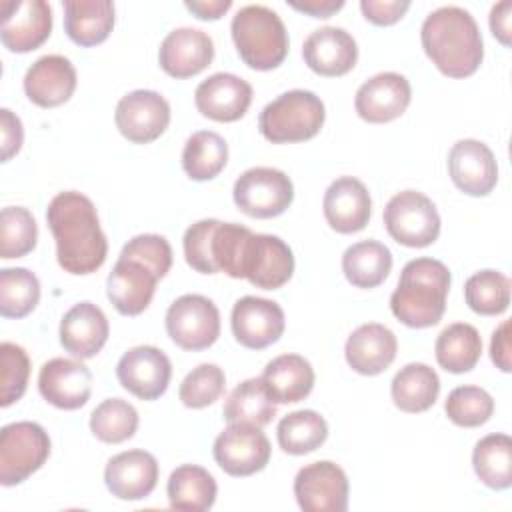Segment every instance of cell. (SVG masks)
<instances>
[{
	"label": "cell",
	"instance_id": "c3c4849f",
	"mask_svg": "<svg viewBox=\"0 0 512 512\" xmlns=\"http://www.w3.org/2000/svg\"><path fill=\"white\" fill-rule=\"evenodd\" d=\"M408 8V0H360L364 18L376 26H390L398 22Z\"/></svg>",
	"mask_w": 512,
	"mask_h": 512
},
{
	"label": "cell",
	"instance_id": "d6a6232c",
	"mask_svg": "<svg viewBox=\"0 0 512 512\" xmlns=\"http://www.w3.org/2000/svg\"><path fill=\"white\" fill-rule=\"evenodd\" d=\"M392 270V252L378 240H362L342 254V272L356 288H376Z\"/></svg>",
	"mask_w": 512,
	"mask_h": 512
},
{
	"label": "cell",
	"instance_id": "d6986e66",
	"mask_svg": "<svg viewBox=\"0 0 512 512\" xmlns=\"http://www.w3.org/2000/svg\"><path fill=\"white\" fill-rule=\"evenodd\" d=\"M158 280L148 264L118 256L106 280V294L122 316H138L150 306Z\"/></svg>",
	"mask_w": 512,
	"mask_h": 512
},
{
	"label": "cell",
	"instance_id": "52a82bcc",
	"mask_svg": "<svg viewBox=\"0 0 512 512\" xmlns=\"http://www.w3.org/2000/svg\"><path fill=\"white\" fill-rule=\"evenodd\" d=\"M384 226L398 244L424 248L440 234V214L426 194L402 190L384 206Z\"/></svg>",
	"mask_w": 512,
	"mask_h": 512
},
{
	"label": "cell",
	"instance_id": "f35d334b",
	"mask_svg": "<svg viewBox=\"0 0 512 512\" xmlns=\"http://www.w3.org/2000/svg\"><path fill=\"white\" fill-rule=\"evenodd\" d=\"M464 298L476 314H502L510 304V278L498 270H480L466 280Z\"/></svg>",
	"mask_w": 512,
	"mask_h": 512
},
{
	"label": "cell",
	"instance_id": "8fae6325",
	"mask_svg": "<svg viewBox=\"0 0 512 512\" xmlns=\"http://www.w3.org/2000/svg\"><path fill=\"white\" fill-rule=\"evenodd\" d=\"M348 490L346 472L330 460L306 464L294 478V496L304 512H346Z\"/></svg>",
	"mask_w": 512,
	"mask_h": 512
},
{
	"label": "cell",
	"instance_id": "9c48e42d",
	"mask_svg": "<svg viewBox=\"0 0 512 512\" xmlns=\"http://www.w3.org/2000/svg\"><path fill=\"white\" fill-rule=\"evenodd\" d=\"M166 332L182 350H206L220 336V312L210 298L184 294L166 310Z\"/></svg>",
	"mask_w": 512,
	"mask_h": 512
},
{
	"label": "cell",
	"instance_id": "277c9868",
	"mask_svg": "<svg viewBox=\"0 0 512 512\" xmlns=\"http://www.w3.org/2000/svg\"><path fill=\"white\" fill-rule=\"evenodd\" d=\"M242 62L254 70L278 68L288 54V32L282 18L268 6H242L230 24Z\"/></svg>",
	"mask_w": 512,
	"mask_h": 512
},
{
	"label": "cell",
	"instance_id": "1f68e13d",
	"mask_svg": "<svg viewBox=\"0 0 512 512\" xmlns=\"http://www.w3.org/2000/svg\"><path fill=\"white\" fill-rule=\"evenodd\" d=\"M390 392L396 408L402 412H426L440 394V378L428 364L410 362L396 372Z\"/></svg>",
	"mask_w": 512,
	"mask_h": 512
},
{
	"label": "cell",
	"instance_id": "7c38bea8",
	"mask_svg": "<svg viewBox=\"0 0 512 512\" xmlns=\"http://www.w3.org/2000/svg\"><path fill=\"white\" fill-rule=\"evenodd\" d=\"M0 20V40L16 54L36 50L52 32V10L44 0L0 2Z\"/></svg>",
	"mask_w": 512,
	"mask_h": 512
},
{
	"label": "cell",
	"instance_id": "5b68a950",
	"mask_svg": "<svg viewBox=\"0 0 512 512\" xmlns=\"http://www.w3.org/2000/svg\"><path fill=\"white\" fill-rule=\"evenodd\" d=\"M326 108L310 90H288L268 102L258 118L260 134L272 144L304 142L324 126Z\"/></svg>",
	"mask_w": 512,
	"mask_h": 512
},
{
	"label": "cell",
	"instance_id": "e0dca14e",
	"mask_svg": "<svg viewBox=\"0 0 512 512\" xmlns=\"http://www.w3.org/2000/svg\"><path fill=\"white\" fill-rule=\"evenodd\" d=\"M412 88L398 72H380L368 78L354 98L356 114L370 124H384L402 116L410 104Z\"/></svg>",
	"mask_w": 512,
	"mask_h": 512
},
{
	"label": "cell",
	"instance_id": "db71d44e",
	"mask_svg": "<svg viewBox=\"0 0 512 512\" xmlns=\"http://www.w3.org/2000/svg\"><path fill=\"white\" fill-rule=\"evenodd\" d=\"M184 6L200 20H218L232 8V0H186Z\"/></svg>",
	"mask_w": 512,
	"mask_h": 512
},
{
	"label": "cell",
	"instance_id": "d4e9b609",
	"mask_svg": "<svg viewBox=\"0 0 512 512\" xmlns=\"http://www.w3.org/2000/svg\"><path fill=\"white\" fill-rule=\"evenodd\" d=\"M104 482L120 500H142L158 484V462L146 450H126L112 456L104 468Z\"/></svg>",
	"mask_w": 512,
	"mask_h": 512
},
{
	"label": "cell",
	"instance_id": "cb8c5ba5",
	"mask_svg": "<svg viewBox=\"0 0 512 512\" xmlns=\"http://www.w3.org/2000/svg\"><path fill=\"white\" fill-rule=\"evenodd\" d=\"M322 210L332 230L340 234L360 232L372 216L370 192L354 176L336 178L324 192Z\"/></svg>",
	"mask_w": 512,
	"mask_h": 512
},
{
	"label": "cell",
	"instance_id": "603a6c76",
	"mask_svg": "<svg viewBox=\"0 0 512 512\" xmlns=\"http://www.w3.org/2000/svg\"><path fill=\"white\" fill-rule=\"evenodd\" d=\"M302 58L306 66L320 76H344L356 66L358 46L344 28L322 26L304 40Z\"/></svg>",
	"mask_w": 512,
	"mask_h": 512
},
{
	"label": "cell",
	"instance_id": "f546056e",
	"mask_svg": "<svg viewBox=\"0 0 512 512\" xmlns=\"http://www.w3.org/2000/svg\"><path fill=\"white\" fill-rule=\"evenodd\" d=\"M64 30L78 46L104 42L114 28V4L110 0H66Z\"/></svg>",
	"mask_w": 512,
	"mask_h": 512
},
{
	"label": "cell",
	"instance_id": "d590c367",
	"mask_svg": "<svg viewBox=\"0 0 512 512\" xmlns=\"http://www.w3.org/2000/svg\"><path fill=\"white\" fill-rule=\"evenodd\" d=\"M472 466L482 484L492 490H506L512 484V438L508 434H488L480 438L472 452Z\"/></svg>",
	"mask_w": 512,
	"mask_h": 512
},
{
	"label": "cell",
	"instance_id": "60d3db41",
	"mask_svg": "<svg viewBox=\"0 0 512 512\" xmlns=\"http://www.w3.org/2000/svg\"><path fill=\"white\" fill-rule=\"evenodd\" d=\"M40 300V282L28 268L0 270V314L4 318L28 316Z\"/></svg>",
	"mask_w": 512,
	"mask_h": 512
},
{
	"label": "cell",
	"instance_id": "816d5d0a",
	"mask_svg": "<svg viewBox=\"0 0 512 512\" xmlns=\"http://www.w3.org/2000/svg\"><path fill=\"white\" fill-rule=\"evenodd\" d=\"M510 20H512V2L510 0H502V2L492 6V10H490V30H492L494 38L504 46H510V38H512Z\"/></svg>",
	"mask_w": 512,
	"mask_h": 512
},
{
	"label": "cell",
	"instance_id": "74e56055",
	"mask_svg": "<svg viewBox=\"0 0 512 512\" xmlns=\"http://www.w3.org/2000/svg\"><path fill=\"white\" fill-rule=\"evenodd\" d=\"M276 436L284 452L302 456L314 452L326 442L328 424L316 410H296L278 422Z\"/></svg>",
	"mask_w": 512,
	"mask_h": 512
},
{
	"label": "cell",
	"instance_id": "7dc6e473",
	"mask_svg": "<svg viewBox=\"0 0 512 512\" xmlns=\"http://www.w3.org/2000/svg\"><path fill=\"white\" fill-rule=\"evenodd\" d=\"M124 258H134L148 264L158 278H164L172 266V248L160 234H138L128 240L120 252Z\"/></svg>",
	"mask_w": 512,
	"mask_h": 512
},
{
	"label": "cell",
	"instance_id": "ba28073f",
	"mask_svg": "<svg viewBox=\"0 0 512 512\" xmlns=\"http://www.w3.org/2000/svg\"><path fill=\"white\" fill-rule=\"evenodd\" d=\"M232 196L240 212L252 218H274L292 204L294 184L278 168L256 166L236 178Z\"/></svg>",
	"mask_w": 512,
	"mask_h": 512
},
{
	"label": "cell",
	"instance_id": "7a4b0ae2",
	"mask_svg": "<svg viewBox=\"0 0 512 512\" xmlns=\"http://www.w3.org/2000/svg\"><path fill=\"white\" fill-rule=\"evenodd\" d=\"M420 42L432 64L450 78L472 76L484 58V42L474 16L460 6H440L420 28Z\"/></svg>",
	"mask_w": 512,
	"mask_h": 512
},
{
	"label": "cell",
	"instance_id": "4316f807",
	"mask_svg": "<svg viewBox=\"0 0 512 512\" xmlns=\"http://www.w3.org/2000/svg\"><path fill=\"white\" fill-rule=\"evenodd\" d=\"M110 324L92 302L74 304L60 320V344L78 360L94 358L106 344Z\"/></svg>",
	"mask_w": 512,
	"mask_h": 512
},
{
	"label": "cell",
	"instance_id": "6da1fadb",
	"mask_svg": "<svg viewBox=\"0 0 512 512\" xmlns=\"http://www.w3.org/2000/svg\"><path fill=\"white\" fill-rule=\"evenodd\" d=\"M46 222L56 240V258L64 272L84 276L104 264L108 240L88 196L76 190L56 194L48 204Z\"/></svg>",
	"mask_w": 512,
	"mask_h": 512
},
{
	"label": "cell",
	"instance_id": "3957f363",
	"mask_svg": "<svg viewBox=\"0 0 512 512\" xmlns=\"http://www.w3.org/2000/svg\"><path fill=\"white\" fill-rule=\"evenodd\" d=\"M450 282V270L440 260L414 258L406 262L390 296L392 314L410 328L436 326L446 310Z\"/></svg>",
	"mask_w": 512,
	"mask_h": 512
},
{
	"label": "cell",
	"instance_id": "f6af8a7d",
	"mask_svg": "<svg viewBox=\"0 0 512 512\" xmlns=\"http://www.w3.org/2000/svg\"><path fill=\"white\" fill-rule=\"evenodd\" d=\"M0 362H2V378H0V406L8 408L18 402L28 386L30 376V358L26 350L14 342L0 344Z\"/></svg>",
	"mask_w": 512,
	"mask_h": 512
},
{
	"label": "cell",
	"instance_id": "5bb4252c",
	"mask_svg": "<svg viewBox=\"0 0 512 512\" xmlns=\"http://www.w3.org/2000/svg\"><path fill=\"white\" fill-rule=\"evenodd\" d=\"M116 376L124 390L140 400L160 398L172 376L170 358L156 346H134L116 364Z\"/></svg>",
	"mask_w": 512,
	"mask_h": 512
},
{
	"label": "cell",
	"instance_id": "4dcf8cb0",
	"mask_svg": "<svg viewBox=\"0 0 512 512\" xmlns=\"http://www.w3.org/2000/svg\"><path fill=\"white\" fill-rule=\"evenodd\" d=\"M168 502L174 510L186 512H204L210 510L216 502V480L214 476L196 464H182L172 470L168 484Z\"/></svg>",
	"mask_w": 512,
	"mask_h": 512
},
{
	"label": "cell",
	"instance_id": "681fc988",
	"mask_svg": "<svg viewBox=\"0 0 512 512\" xmlns=\"http://www.w3.org/2000/svg\"><path fill=\"white\" fill-rule=\"evenodd\" d=\"M22 142H24V128L20 118L12 110L2 108L0 110V148H2L0 160L8 162L14 154H18L22 148Z\"/></svg>",
	"mask_w": 512,
	"mask_h": 512
},
{
	"label": "cell",
	"instance_id": "44dd1931",
	"mask_svg": "<svg viewBox=\"0 0 512 512\" xmlns=\"http://www.w3.org/2000/svg\"><path fill=\"white\" fill-rule=\"evenodd\" d=\"M194 102L202 116L216 122L240 120L252 102V86L230 72H216L194 90Z\"/></svg>",
	"mask_w": 512,
	"mask_h": 512
},
{
	"label": "cell",
	"instance_id": "f5cc1de1",
	"mask_svg": "<svg viewBox=\"0 0 512 512\" xmlns=\"http://www.w3.org/2000/svg\"><path fill=\"white\" fill-rule=\"evenodd\" d=\"M288 6L314 18H328L344 6V0H288Z\"/></svg>",
	"mask_w": 512,
	"mask_h": 512
},
{
	"label": "cell",
	"instance_id": "8d00e7d4",
	"mask_svg": "<svg viewBox=\"0 0 512 512\" xmlns=\"http://www.w3.org/2000/svg\"><path fill=\"white\" fill-rule=\"evenodd\" d=\"M228 162L226 140L212 130L194 132L182 150V168L196 182L216 178Z\"/></svg>",
	"mask_w": 512,
	"mask_h": 512
},
{
	"label": "cell",
	"instance_id": "2e32d148",
	"mask_svg": "<svg viewBox=\"0 0 512 512\" xmlns=\"http://www.w3.org/2000/svg\"><path fill=\"white\" fill-rule=\"evenodd\" d=\"M234 338L250 350H262L280 340L286 318L278 302L258 296H242L236 300L230 316Z\"/></svg>",
	"mask_w": 512,
	"mask_h": 512
},
{
	"label": "cell",
	"instance_id": "bcb514c9",
	"mask_svg": "<svg viewBox=\"0 0 512 512\" xmlns=\"http://www.w3.org/2000/svg\"><path fill=\"white\" fill-rule=\"evenodd\" d=\"M216 224L218 220L214 218L198 220L186 228L182 238L184 258L188 266L200 274H216V268L212 262V232Z\"/></svg>",
	"mask_w": 512,
	"mask_h": 512
},
{
	"label": "cell",
	"instance_id": "ee69618b",
	"mask_svg": "<svg viewBox=\"0 0 512 512\" xmlns=\"http://www.w3.org/2000/svg\"><path fill=\"white\" fill-rule=\"evenodd\" d=\"M224 388H226L224 370L216 364L204 362L186 374V378L180 384L178 396L186 408L198 410L214 404L224 394Z\"/></svg>",
	"mask_w": 512,
	"mask_h": 512
},
{
	"label": "cell",
	"instance_id": "9a60e30c",
	"mask_svg": "<svg viewBox=\"0 0 512 512\" xmlns=\"http://www.w3.org/2000/svg\"><path fill=\"white\" fill-rule=\"evenodd\" d=\"M294 272V254L290 246L274 234H254L248 240L242 278L262 290H276L284 286Z\"/></svg>",
	"mask_w": 512,
	"mask_h": 512
},
{
	"label": "cell",
	"instance_id": "484cf974",
	"mask_svg": "<svg viewBox=\"0 0 512 512\" xmlns=\"http://www.w3.org/2000/svg\"><path fill=\"white\" fill-rule=\"evenodd\" d=\"M76 90V68L62 54L38 58L24 76V92L40 108H54L70 100Z\"/></svg>",
	"mask_w": 512,
	"mask_h": 512
},
{
	"label": "cell",
	"instance_id": "ac0fdd59",
	"mask_svg": "<svg viewBox=\"0 0 512 512\" xmlns=\"http://www.w3.org/2000/svg\"><path fill=\"white\" fill-rule=\"evenodd\" d=\"M448 172L458 190L468 196H486L498 182L494 152L480 140H458L448 154Z\"/></svg>",
	"mask_w": 512,
	"mask_h": 512
},
{
	"label": "cell",
	"instance_id": "4fadbf2b",
	"mask_svg": "<svg viewBox=\"0 0 512 512\" xmlns=\"http://www.w3.org/2000/svg\"><path fill=\"white\" fill-rule=\"evenodd\" d=\"M114 122L126 140L148 144L160 138L168 128L170 104L154 90H132L118 100Z\"/></svg>",
	"mask_w": 512,
	"mask_h": 512
},
{
	"label": "cell",
	"instance_id": "30bf717a",
	"mask_svg": "<svg viewBox=\"0 0 512 512\" xmlns=\"http://www.w3.org/2000/svg\"><path fill=\"white\" fill-rule=\"evenodd\" d=\"M270 440L252 424H228L214 440V460L230 476H252L270 460Z\"/></svg>",
	"mask_w": 512,
	"mask_h": 512
},
{
	"label": "cell",
	"instance_id": "e575fe53",
	"mask_svg": "<svg viewBox=\"0 0 512 512\" xmlns=\"http://www.w3.org/2000/svg\"><path fill=\"white\" fill-rule=\"evenodd\" d=\"M222 414L228 424H252L262 428L276 416V402L268 394L262 378H248L230 392Z\"/></svg>",
	"mask_w": 512,
	"mask_h": 512
},
{
	"label": "cell",
	"instance_id": "f907efd6",
	"mask_svg": "<svg viewBox=\"0 0 512 512\" xmlns=\"http://www.w3.org/2000/svg\"><path fill=\"white\" fill-rule=\"evenodd\" d=\"M490 356H492V362L496 364V368H500L502 372L512 370V362H510V320H502L498 324V328L492 332Z\"/></svg>",
	"mask_w": 512,
	"mask_h": 512
},
{
	"label": "cell",
	"instance_id": "b9f144b4",
	"mask_svg": "<svg viewBox=\"0 0 512 512\" xmlns=\"http://www.w3.org/2000/svg\"><path fill=\"white\" fill-rule=\"evenodd\" d=\"M38 240V226L28 208L6 206L2 208L0 224V258H20L34 250Z\"/></svg>",
	"mask_w": 512,
	"mask_h": 512
},
{
	"label": "cell",
	"instance_id": "8992f818",
	"mask_svg": "<svg viewBox=\"0 0 512 512\" xmlns=\"http://www.w3.org/2000/svg\"><path fill=\"white\" fill-rule=\"evenodd\" d=\"M50 456L48 432L30 420L6 424L0 432V484L16 486L42 468Z\"/></svg>",
	"mask_w": 512,
	"mask_h": 512
},
{
	"label": "cell",
	"instance_id": "83f0119b",
	"mask_svg": "<svg viewBox=\"0 0 512 512\" xmlns=\"http://www.w3.org/2000/svg\"><path fill=\"white\" fill-rule=\"evenodd\" d=\"M398 340L394 332L378 322L358 326L346 340L344 356L348 366L362 376L384 372L396 358Z\"/></svg>",
	"mask_w": 512,
	"mask_h": 512
},
{
	"label": "cell",
	"instance_id": "ab89813d",
	"mask_svg": "<svg viewBox=\"0 0 512 512\" xmlns=\"http://www.w3.org/2000/svg\"><path fill=\"white\" fill-rule=\"evenodd\" d=\"M138 428L136 408L122 398L102 400L90 414L92 434L106 444H120L130 440Z\"/></svg>",
	"mask_w": 512,
	"mask_h": 512
},
{
	"label": "cell",
	"instance_id": "7402d4cb",
	"mask_svg": "<svg viewBox=\"0 0 512 512\" xmlns=\"http://www.w3.org/2000/svg\"><path fill=\"white\" fill-rule=\"evenodd\" d=\"M214 58L212 38L200 30L182 26L166 34L158 50L160 68L172 78H190L210 66Z\"/></svg>",
	"mask_w": 512,
	"mask_h": 512
},
{
	"label": "cell",
	"instance_id": "ffe728a7",
	"mask_svg": "<svg viewBox=\"0 0 512 512\" xmlns=\"http://www.w3.org/2000/svg\"><path fill=\"white\" fill-rule=\"evenodd\" d=\"M38 390L48 404L60 410H78L90 398L92 374L80 360L52 358L40 368Z\"/></svg>",
	"mask_w": 512,
	"mask_h": 512
},
{
	"label": "cell",
	"instance_id": "836d02e7",
	"mask_svg": "<svg viewBox=\"0 0 512 512\" xmlns=\"http://www.w3.org/2000/svg\"><path fill=\"white\" fill-rule=\"evenodd\" d=\"M436 362L452 374L470 372L482 354V338L472 324L454 322L446 326L434 344Z\"/></svg>",
	"mask_w": 512,
	"mask_h": 512
},
{
	"label": "cell",
	"instance_id": "f1b7e54d",
	"mask_svg": "<svg viewBox=\"0 0 512 512\" xmlns=\"http://www.w3.org/2000/svg\"><path fill=\"white\" fill-rule=\"evenodd\" d=\"M260 378L276 404L300 402L314 388V368L300 354H282L272 358Z\"/></svg>",
	"mask_w": 512,
	"mask_h": 512
},
{
	"label": "cell",
	"instance_id": "7bdbcfd3",
	"mask_svg": "<svg viewBox=\"0 0 512 512\" xmlns=\"http://www.w3.org/2000/svg\"><path fill=\"white\" fill-rule=\"evenodd\" d=\"M444 412L456 426L476 428L490 420L494 412V400L484 388L466 384L454 388L448 394L444 402Z\"/></svg>",
	"mask_w": 512,
	"mask_h": 512
}]
</instances>
